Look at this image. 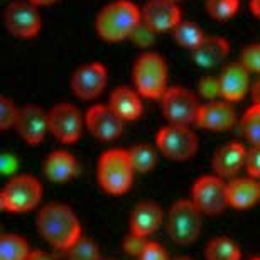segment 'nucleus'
Returning <instances> with one entry per match:
<instances>
[{
  "mask_svg": "<svg viewBox=\"0 0 260 260\" xmlns=\"http://www.w3.org/2000/svg\"><path fill=\"white\" fill-rule=\"evenodd\" d=\"M39 235L53 248L66 252L78 238L83 237L81 221L71 206L64 203H48L36 215Z\"/></svg>",
  "mask_w": 260,
  "mask_h": 260,
  "instance_id": "f257e3e1",
  "label": "nucleus"
},
{
  "mask_svg": "<svg viewBox=\"0 0 260 260\" xmlns=\"http://www.w3.org/2000/svg\"><path fill=\"white\" fill-rule=\"evenodd\" d=\"M142 22V10L132 0H113L95 17V30L105 43H122L132 38Z\"/></svg>",
  "mask_w": 260,
  "mask_h": 260,
  "instance_id": "f03ea898",
  "label": "nucleus"
},
{
  "mask_svg": "<svg viewBox=\"0 0 260 260\" xmlns=\"http://www.w3.org/2000/svg\"><path fill=\"white\" fill-rule=\"evenodd\" d=\"M168 80L169 68L164 56L147 49L135 58L132 66V81L134 88L144 98L160 100L169 88Z\"/></svg>",
  "mask_w": 260,
  "mask_h": 260,
  "instance_id": "7ed1b4c3",
  "label": "nucleus"
},
{
  "mask_svg": "<svg viewBox=\"0 0 260 260\" xmlns=\"http://www.w3.org/2000/svg\"><path fill=\"white\" fill-rule=\"evenodd\" d=\"M134 176L135 171L130 160L128 149H108L98 159V184L108 194L122 196L128 193L134 183Z\"/></svg>",
  "mask_w": 260,
  "mask_h": 260,
  "instance_id": "20e7f679",
  "label": "nucleus"
},
{
  "mask_svg": "<svg viewBox=\"0 0 260 260\" xmlns=\"http://www.w3.org/2000/svg\"><path fill=\"white\" fill-rule=\"evenodd\" d=\"M43 200V184L30 174H15L0 193V206L4 211L20 215L32 211Z\"/></svg>",
  "mask_w": 260,
  "mask_h": 260,
  "instance_id": "39448f33",
  "label": "nucleus"
},
{
  "mask_svg": "<svg viewBox=\"0 0 260 260\" xmlns=\"http://www.w3.org/2000/svg\"><path fill=\"white\" fill-rule=\"evenodd\" d=\"M203 213L198 206L188 200H178L173 203L168 211V226L169 238L178 245H191L201 235L203 228Z\"/></svg>",
  "mask_w": 260,
  "mask_h": 260,
  "instance_id": "423d86ee",
  "label": "nucleus"
},
{
  "mask_svg": "<svg viewBox=\"0 0 260 260\" xmlns=\"http://www.w3.org/2000/svg\"><path fill=\"white\" fill-rule=\"evenodd\" d=\"M155 149L174 162L191 160L198 152V135L189 125L166 123L155 134Z\"/></svg>",
  "mask_w": 260,
  "mask_h": 260,
  "instance_id": "0eeeda50",
  "label": "nucleus"
},
{
  "mask_svg": "<svg viewBox=\"0 0 260 260\" xmlns=\"http://www.w3.org/2000/svg\"><path fill=\"white\" fill-rule=\"evenodd\" d=\"M201 103L196 93L184 86H169L160 98V112L168 123L176 125H196Z\"/></svg>",
  "mask_w": 260,
  "mask_h": 260,
  "instance_id": "6e6552de",
  "label": "nucleus"
},
{
  "mask_svg": "<svg viewBox=\"0 0 260 260\" xmlns=\"http://www.w3.org/2000/svg\"><path fill=\"white\" fill-rule=\"evenodd\" d=\"M191 201L194 203L205 216L221 215L228 208L226 198V181L213 174L200 176L191 189Z\"/></svg>",
  "mask_w": 260,
  "mask_h": 260,
  "instance_id": "1a4fd4ad",
  "label": "nucleus"
},
{
  "mask_svg": "<svg viewBox=\"0 0 260 260\" xmlns=\"http://www.w3.org/2000/svg\"><path fill=\"white\" fill-rule=\"evenodd\" d=\"M39 7L29 0H14L4 10V24L14 38L34 39L39 34L43 19Z\"/></svg>",
  "mask_w": 260,
  "mask_h": 260,
  "instance_id": "9d476101",
  "label": "nucleus"
},
{
  "mask_svg": "<svg viewBox=\"0 0 260 260\" xmlns=\"http://www.w3.org/2000/svg\"><path fill=\"white\" fill-rule=\"evenodd\" d=\"M49 134L54 135L61 144H75L85 128V113L73 103H56L48 110Z\"/></svg>",
  "mask_w": 260,
  "mask_h": 260,
  "instance_id": "9b49d317",
  "label": "nucleus"
},
{
  "mask_svg": "<svg viewBox=\"0 0 260 260\" xmlns=\"http://www.w3.org/2000/svg\"><path fill=\"white\" fill-rule=\"evenodd\" d=\"M108 81V70L100 61H90L78 66L71 75L70 86L73 95L80 100H95L103 93Z\"/></svg>",
  "mask_w": 260,
  "mask_h": 260,
  "instance_id": "f8f14e48",
  "label": "nucleus"
},
{
  "mask_svg": "<svg viewBox=\"0 0 260 260\" xmlns=\"http://www.w3.org/2000/svg\"><path fill=\"white\" fill-rule=\"evenodd\" d=\"M85 128L102 142H113L122 137L125 122L113 112L110 105L96 103L85 112Z\"/></svg>",
  "mask_w": 260,
  "mask_h": 260,
  "instance_id": "ddd939ff",
  "label": "nucleus"
},
{
  "mask_svg": "<svg viewBox=\"0 0 260 260\" xmlns=\"http://www.w3.org/2000/svg\"><path fill=\"white\" fill-rule=\"evenodd\" d=\"M15 130L19 137L29 145H39L49 134L48 110L39 105H25L19 110Z\"/></svg>",
  "mask_w": 260,
  "mask_h": 260,
  "instance_id": "4468645a",
  "label": "nucleus"
},
{
  "mask_svg": "<svg viewBox=\"0 0 260 260\" xmlns=\"http://www.w3.org/2000/svg\"><path fill=\"white\" fill-rule=\"evenodd\" d=\"M140 10H142V22L157 34L171 32L183 20L179 4L169 0H147Z\"/></svg>",
  "mask_w": 260,
  "mask_h": 260,
  "instance_id": "2eb2a0df",
  "label": "nucleus"
},
{
  "mask_svg": "<svg viewBox=\"0 0 260 260\" xmlns=\"http://www.w3.org/2000/svg\"><path fill=\"white\" fill-rule=\"evenodd\" d=\"M237 110L226 100H213L203 103L198 112L196 125L210 132H225L237 123Z\"/></svg>",
  "mask_w": 260,
  "mask_h": 260,
  "instance_id": "dca6fc26",
  "label": "nucleus"
},
{
  "mask_svg": "<svg viewBox=\"0 0 260 260\" xmlns=\"http://www.w3.org/2000/svg\"><path fill=\"white\" fill-rule=\"evenodd\" d=\"M220 83V96L221 100L230 103H237L245 98V95L252 90L250 86V73L243 68L238 61L228 63L218 75Z\"/></svg>",
  "mask_w": 260,
  "mask_h": 260,
  "instance_id": "f3484780",
  "label": "nucleus"
},
{
  "mask_svg": "<svg viewBox=\"0 0 260 260\" xmlns=\"http://www.w3.org/2000/svg\"><path fill=\"white\" fill-rule=\"evenodd\" d=\"M247 150L248 149L245 145L237 142V140H232V142L221 145V147L213 154V159H211L213 173L223 179L237 178L240 169L245 168Z\"/></svg>",
  "mask_w": 260,
  "mask_h": 260,
  "instance_id": "a211bd4d",
  "label": "nucleus"
},
{
  "mask_svg": "<svg viewBox=\"0 0 260 260\" xmlns=\"http://www.w3.org/2000/svg\"><path fill=\"white\" fill-rule=\"evenodd\" d=\"M164 221V211L155 201H140L130 213L128 232L140 237H152Z\"/></svg>",
  "mask_w": 260,
  "mask_h": 260,
  "instance_id": "6ab92c4d",
  "label": "nucleus"
},
{
  "mask_svg": "<svg viewBox=\"0 0 260 260\" xmlns=\"http://www.w3.org/2000/svg\"><path fill=\"white\" fill-rule=\"evenodd\" d=\"M228 206L235 210H250L260 201V181L250 176H237L226 181Z\"/></svg>",
  "mask_w": 260,
  "mask_h": 260,
  "instance_id": "aec40b11",
  "label": "nucleus"
},
{
  "mask_svg": "<svg viewBox=\"0 0 260 260\" xmlns=\"http://www.w3.org/2000/svg\"><path fill=\"white\" fill-rule=\"evenodd\" d=\"M230 54V43L221 36H206L196 48L191 51V58L198 68L211 70L220 66Z\"/></svg>",
  "mask_w": 260,
  "mask_h": 260,
  "instance_id": "412c9836",
  "label": "nucleus"
},
{
  "mask_svg": "<svg viewBox=\"0 0 260 260\" xmlns=\"http://www.w3.org/2000/svg\"><path fill=\"white\" fill-rule=\"evenodd\" d=\"M43 171L51 183H68L80 173V164L71 152L58 149L46 155Z\"/></svg>",
  "mask_w": 260,
  "mask_h": 260,
  "instance_id": "4be33fe9",
  "label": "nucleus"
},
{
  "mask_svg": "<svg viewBox=\"0 0 260 260\" xmlns=\"http://www.w3.org/2000/svg\"><path fill=\"white\" fill-rule=\"evenodd\" d=\"M142 95L132 86H117L110 93L108 105L113 108V112L122 118L123 122H135L142 117L144 103Z\"/></svg>",
  "mask_w": 260,
  "mask_h": 260,
  "instance_id": "5701e85b",
  "label": "nucleus"
},
{
  "mask_svg": "<svg viewBox=\"0 0 260 260\" xmlns=\"http://www.w3.org/2000/svg\"><path fill=\"white\" fill-rule=\"evenodd\" d=\"M32 248L22 235L4 233L0 237V260H27Z\"/></svg>",
  "mask_w": 260,
  "mask_h": 260,
  "instance_id": "b1692460",
  "label": "nucleus"
},
{
  "mask_svg": "<svg viewBox=\"0 0 260 260\" xmlns=\"http://www.w3.org/2000/svg\"><path fill=\"white\" fill-rule=\"evenodd\" d=\"M206 260H242V250L230 237H213L205 248Z\"/></svg>",
  "mask_w": 260,
  "mask_h": 260,
  "instance_id": "393cba45",
  "label": "nucleus"
},
{
  "mask_svg": "<svg viewBox=\"0 0 260 260\" xmlns=\"http://www.w3.org/2000/svg\"><path fill=\"white\" fill-rule=\"evenodd\" d=\"M130 160H132L135 174H149L152 173L157 164V150L147 142L135 144L128 149Z\"/></svg>",
  "mask_w": 260,
  "mask_h": 260,
  "instance_id": "a878e982",
  "label": "nucleus"
},
{
  "mask_svg": "<svg viewBox=\"0 0 260 260\" xmlns=\"http://www.w3.org/2000/svg\"><path fill=\"white\" fill-rule=\"evenodd\" d=\"M174 43H178L181 48H186L193 51L203 39L206 38V34L203 32L200 25H196L193 20H181L176 27L171 30Z\"/></svg>",
  "mask_w": 260,
  "mask_h": 260,
  "instance_id": "bb28decb",
  "label": "nucleus"
},
{
  "mask_svg": "<svg viewBox=\"0 0 260 260\" xmlns=\"http://www.w3.org/2000/svg\"><path fill=\"white\" fill-rule=\"evenodd\" d=\"M240 128L248 144L260 145V105L252 103L240 117Z\"/></svg>",
  "mask_w": 260,
  "mask_h": 260,
  "instance_id": "cd10ccee",
  "label": "nucleus"
},
{
  "mask_svg": "<svg viewBox=\"0 0 260 260\" xmlns=\"http://www.w3.org/2000/svg\"><path fill=\"white\" fill-rule=\"evenodd\" d=\"M64 253L68 260H102L100 248L88 237H80Z\"/></svg>",
  "mask_w": 260,
  "mask_h": 260,
  "instance_id": "c85d7f7f",
  "label": "nucleus"
},
{
  "mask_svg": "<svg viewBox=\"0 0 260 260\" xmlns=\"http://www.w3.org/2000/svg\"><path fill=\"white\" fill-rule=\"evenodd\" d=\"M206 12L215 20H228L237 15L240 0H205Z\"/></svg>",
  "mask_w": 260,
  "mask_h": 260,
  "instance_id": "c756f323",
  "label": "nucleus"
},
{
  "mask_svg": "<svg viewBox=\"0 0 260 260\" xmlns=\"http://www.w3.org/2000/svg\"><path fill=\"white\" fill-rule=\"evenodd\" d=\"M238 63L245 68L250 75L252 73L260 75V43H252V44L245 46L240 53Z\"/></svg>",
  "mask_w": 260,
  "mask_h": 260,
  "instance_id": "7c9ffc66",
  "label": "nucleus"
},
{
  "mask_svg": "<svg viewBox=\"0 0 260 260\" xmlns=\"http://www.w3.org/2000/svg\"><path fill=\"white\" fill-rule=\"evenodd\" d=\"M19 110L17 105L14 103V100H10L9 96H2L0 98V128L9 130L10 127H15V122H17L19 117Z\"/></svg>",
  "mask_w": 260,
  "mask_h": 260,
  "instance_id": "2f4dec72",
  "label": "nucleus"
},
{
  "mask_svg": "<svg viewBox=\"0 0 260 260\" xmlns=\"http://www.w3.org/2000/svg\"><path fill=\"white\" fill-rule=\"evenodd\" d=\"M198 95L206 98L208 102L220 100V83H218V76H203L198 81Z\"/></svg>",
  "mask_w": 260,
  "mask_h": 260,
  "instance_id": "473e14b6",
  "label": "nucleus"
},
{
  "mask_svg": "<svg viewBox=\"0 0 260 260\" xmlns=\"http://www.w3.org/2000/svg\"><path fill=\"white\" fill-rule=\"evenodd\" d=\"M147 242H149V238L140 237V235H137V233L128 232V235H127L125 238H123L122 247H123V250H125L127 255L139 258V255L142 253V250L145 248V245H147Z\"/></svg>",
  "mask_w": 260,
  "mask_h": 260,
  "instance_id": "72a5a7b5",
  "label": "nucleus"
},
{
  "mask_svg": "<svg viewBox=\"0 0 260 260\" xmlns=\"http://www.w3.org/2000/svg\"><path fill=\"white\" fill-rule=\"evenodd\" d=\"M155 34L152 29L149 27V25H145L144 22H140V25L137 29H135V32L132 34V38H130V41H132L134 44H137L139 48H150V46L154 44L155 41Z\"/></svg>",
  "mask_w": 260,
  "mask_h": 260,
  "instance_id": "f704fd0d",
  "label": "nucleus"
},
{
  "mask_svg": "<svg viewBox=\"0 0 260 260\" xmlns=\"http://www.w3.org/2000/svg\"><path fill=\"white\" fill-rule=\"evenodd\" d=\"M245 171L250 178L260 179V145H252L247 150Z\"/></svg>",
  "mask_w": 260,
  "mask_h": 260,
  "instance_id": "c9c22d12",
  "label": "nucleus"
},
{
  "mask_svg": "<svg viewBox=\"0 0 260 260\" xmlns=\"http://www.w3.org/2000/svg\"><path fill=\"white\" fill-rule=\"evenodd\" d=\"M137 260H169L166 248L157 242H147V245L139 255Z\"/></svg>",
  "mask_w": 260,
  "mask_h": 260,
  "instance_id": "e433bc0d",
  "label": "nucleus"
},
{
  "mask_svg": "<svg viewBox=\"0 0 260 260\" xmlns=\"http://www.w3.org/2000/svg\"><path fill=\"white\" fill-rule=\"evenodd\" d=\"M17 157L14 154H4L2 155V173L4 174H12L15 176L17 171Z\"/></svg>",
  "mask_w": 260,
  "mask_h": 260,
  "instance_id": "4c0bfd02",
  "label": "nucleus"
},
{
  "mask_svg": "<svg viewBox=\"0 0 260 260\" xmlns=\"http://www.w3.org/2000/svg\"><path fill=\"white\" fill-rule=\"evenodd\" d=\"M27 260H56V258L48 252L39 250V248H32V252H30V255H29Z\"/></svg>",
  "mask_w": 260,
  "mask_h": 260,
  "instance_id": "58836bf2",
  "label": "nucleus"
},
{
  "mask_svg": "<svg viewBox=\"0 0 260 260\" xmlns=\"http://www.w3.org/2000/svg\"><path fill=\"white\" fill-rule=\"evenodd\" d=\"M250 95H252V102L257 103V105H260V78L252 85Z\"/></svg>",
  "mask_w": 260,
  "mask_h": 260,
  "instance_id": "ea45409f",
  "label": "nucleus"
},
{
  "mask_svg": "<svg viewBox=\"0 0 260 260\" xmlns=\"http://www.w3.org/2000/svg\"><path fill=\"white\" fill-rule=\"evenodd\" d=\"M248 9H250V12L255 15V17L260 19V0H250V2H248Z\"/></svg>",
  "mask_w": 260,
  "mask_h": 260,
  "instance_id": "a19ab883",
  "label": "nucleus"
},
{
  "mask_svg": "<svg viewBox=\"0 0 260 260\" xmlns=\"http://www.w3.org/2000/svg\"><path fill=\"white\" fill-rule=\"evenodd\" d=\"M29 2H32L36 7H48V5H53L59 0H29Z\"/></svg>",
  "mask_w": 260,
  "mask_h": 260,
  "instance_id": "79ce46f5",
  "label": "nucleus"
},
{
  "mask_svg": "<svg viewBox=\"0 0 260 260\" xmlns=\"http://www.w3.org/2000/svg\"><path fill=\"white\" fill-rule=\"evenodd\" d=\"M174 260H193V258H191V257H184V255H183V257H176Z\"/></svg>",
  "mask_w": 260,
  "mask_h": 260,
  "instance_id": "37998d69",
  "label": "nucleus"
},
{
  "mask_svg": "<svg viewBox=\"0 0 260 260\" xmlns=\"http://www.w3.org/2000/svg\"><path fill=\"white\" fill-rule=\"evenodd\" d=\"M169 2H174V4H179L181 0H169Z\"/></svg>",
  "mask_w": 260,
  "mask_h": 260,
  "instance_id": "c03bdc74",
  "label": "nucleus"
},
{
  "mask_svg": "<svg viewBox=\"0 0 260 260\" xmlns=\"http://www.w3.org/2000/svg\"><path fill=\"white\" fill-rule=\"evenodd\" d=\"M250 260H260V257H253V258H250Z\"/></svg>",
  "mask_w": 260,
  "mask_h": 260,
  "instance_id": "a18cd8bd",
  "label": "nucleus"
},
{
  "mask_svg": "<svg viewBox=\"0 0 260 260\" xmlns=\"http://www.w3.org/2000/svg\"><path fill=\"white\" fill-rule=\"evenodd\" d=\"M102 260H107V258H102ZM110 260H112V258H110Z\"/></svg>",
  "mask_w": 260,
  "mask_h": 260,
  "instance_id": "49530a36",
  "label": "nucleus"
},
{
  "mask_svg": "<svg viewBox=\"0 0 260 260\" xmlns=\"http://www.w3.org/2000/svg\"><path fill=\"white\" fill-rule=\"evenodd\" d=\"M258 181H260V179H258Z\"/></svg>",
  "mask_w": 260,
  "mask_h": 260,
  "instance_id": "de8ad7c7",
  "label": "nucleus"
}]
</instances>
